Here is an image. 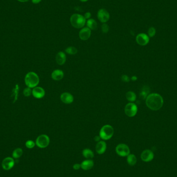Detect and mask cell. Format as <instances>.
Instances as JSON below:
<instances>
[{"instance_id": "6da1fadb", "label": "cell", "mask_w": 177, "mask_h": 177, "mask_svg": "<svg viewBox=\"0 0 177 177\" xmlns=\"http://www.w3.org/2000/svg\"><path fill=\"white\" fill-rule=\"evenodd\" d=\"M146 104L150 109L157 111L160 109L164 104L162 96L157 93H152L147 96Z\"/></svg>"}, {"instance_id": "7a4b0ae2", "label": "cell", "mask_w": 177, "mask_h": 177, "mask_svg": "<svg viewBox=\"0 0 177 177\" xmlns=\"http://www.w3.org/2000/svg\"><path fill=\"white\" fill-rule=\"evenodd\" d=\"M86 20L84 16L79 14H74L72 15L70 18V22L71 25L76 29H82L84 28Z\"/></svg>"}, {"instance_id": "3957f363", "label": "cell", "mask_w": 177, "mask_h": 177, "mask_svg": "<svg viewBox=\"0 0 177 177\" xmlns=\"http://www.w3.org/2000/svg\"><path fill=\"white\" fill-rule=\"evenodd\" d=\"M24 82L26 84V86L30 88H34L40 82V78L37 74L33 72H30L26 74L24 78Z\"/></svg>"}, {"instance_id": "277c9868", "label": "cell", "mask_w": 177, "mask_h": 177, "mask_svg": "<svg viewBox=\"0 0 177 177\" xmlns=\"http://www.w3.org/2000/svg\"><path fill=\"white\" fill-rule=\"evenodd\" d=\"M99 134L102 139L108 140L111 139L114 134V129L110 125H105L100 129Z\"/></svg>"}, {"instance_id": "5b68a950", "label": "cell", "mask_w": 177, "mask_h": 177, "mask_svg": "<svg viewBox=\"0 0 177 177\" xmlns=\"http://www.w3.org/2000/svg\"><path fill=\"white\" fill-rule=\"evenodd\" d=\"M50 138L49 136L45 134H42L37 137L35 144L40 148H45L49 146Z\"/></svg>"}, {"instance_id": "8992f818", "label": "cell", "mask_w": 177, "mask_h": 177, "mask_svg": "<svg viewBox=\"0 0 177 177\" xmlns=\"http://www.w3.org/2000/svg\"><path fill=\"white\" fill-rule=\"evenodd\" d=\"M116 152L119 156L125 157L130 154V149L127 144H120L116 146Z\"/></svg>"}, {"instance_id": "52a82bcc", "label": "cell", "mask_w": 177, "mask_h": 177, "mask_svg": "<svg viewBox=\"0 0 177 177\" xmlns=\"http://www.w3.org/2000/svg\"><path fill=\"white\" fill-rule=\"evenodd\" d=\"M138 107L135 103L130 102L126 105L124 108V112L126 116L129 117H133L137 114Z\"/></svg>"}, {"instance_id": "ba28073f", "label": "cell", "mask_w": 177, "mask_h": 177, "mask_svg": "<svg viewBox=\"0 0 177 177\" xmlns=\"http://www.w3.org/2000/svg\"><path fill=\"white\" fill-rule=\"evenodd\" d=\"M98 20L102 23H106L109 21L110 19V14L106 9L101 8L99 9L97 14Z\"/></svg>"}, {"instance_id": "9c48e42d", "label": "cell", "mask_w": 177, "mask_h": 177, "mask_svg": "<svg viewBox=\"0 0 177 177\" xmlns=\"http://www.w3.org/2000/svg\"><path fill=\"white\" fill-rule=\"evenodd\" d=\"M15 161L11 157H7L5 158L2 163V167L4 170H9L14 167Z\"/></svg>"}, {"instance_id": "30bf717a", "label": "cell", "mask_w": 177, "mask_h": 177, "mask_svg": "<svg viewBox=\"0 0 177 177\" xmlns=\"http://www.w3.org/2000/svg\"><path fill=\"white\" fill-rule=\"evenodd\" d=\"M136 40L138 44L140 46H146L149 42V37L144 33H140L136 38Z\"/></svg>"}, {"instance_id": "8fae6325", "label": "cell", "mask_w": 177, "mask_h": 177, "mask_svg": "<svg viewBox=\"0 0 177 177\" xmlns=\"http://www.w3.org/2000/svg\"><path fill=\"white\" fill-rule=\"evenodd\" d=\"M91 35V30L86 27H84L81 29L79 32V37L82 40H86L89 39Z\"/></svg>"}, {"instance_id": "7c38bea8", "label": "cell", "mask_w": 177, "mask_h": 177, "mask_svg": "<svg viewBox=\"0 0 177 177\" xmlns=\"http://www.w3.org/2000/svg\"><path fill=\"white\" fill-rule=\"evenodd\" d=\"M154 158V153L150 150H145L141 154V158L144 162H149Z\"/></svg>"}, {"instance_id": "4fadbf2b", "label": "cell", "mask_w": 177, "mask_h": 177, "mask_svg": "<svg viewBox=\"0 0 177 177\" xmlns=\"http://www.w3.org/2000/svg\"><path fill=\"white\" fill-rule=\"evenodd\" d=\"M33 96L37 99H40L44 97L45 95V91L44 89L40 87V86H36L35 88H33L32 90Z\"/></svg>"}, {"instance_id": "5bb4252c", "label": "cell", "mask_w": 177, "mask_h": 177, "mask_svg": "<svg viewBox=\"0 0 177 177\" xmlns=\"http://www.w3.org/2000/svg\"><path fill=\"white\" fill-rule=\"evenodd\" d=\"M60 99L61 101L66 104H70L72 103L74 101L73 96L70 93L64 92L60 96Z\"/></svg>"}, {"instance_id": "9a60e30c", "label": "cell", "mask_w": 177, "mask_h": 177, "mask_svg": "<svg viewBox=\"0 0 177 177\" xmlns=\"http://www.w3.org/2000/svg\"><path fill=\"white\" fill-rule=\"evenodd\" d=\"M107 149V144L104 141L100 140L97 143L96 145V151L98 154H102L104 153Z\"/></svg>"}, {"instance_id": "2e32d148", "label": "cell", "mask_w": 177, "mask_h": 177, "mask_svg": "<svg viewBox=\"0 0 177 177\" xmlns=\"http://www.w3.org/2000/svg\"><path fill=\"white\" fill-rule=\"evenodd\" d=\"M56 62L58 65H62L64 64L66 61V56L64 52L60 51L56 56Z\"/></svg>"}, {"instance_id": "e0dca14e", "label": "cell", "mask_w": 177, "mask_h": 177, "mask_svg": "<svg viewBox=\"0 0 177 177\" xmlns=\"http://www.w3.org/2000/svg\"><path fill=\"white\" fill-rule=\"evenodd\" d=\"M81 168L84 170H89L94 166V163L91 159H87L83 161L81 164Z\"/></svg>"}, {"instance_id": "ac0fdd59", "label": "cell", "mask_w": 177, "mask_h": 177, "mask_svg": "<svg viewBox=\"0 0 177 177\" xmlns=\"http://www.w3.org/2000/svg\"><path fill=\"white\" fill-rule=\"evenodd\" d=\"M64 77V72L62 70H56L53 71L51 74V78L54 80L60 81Z\"/></svg>"}, {"instance_id": "d6986e66", "label": "cell", "mask_w": 177, "mask_h": 177, "mask_svg": "<svg viewBox=\"0 0 177 177\" xmlns=\"http://www.w3.org/2000/svg\"><path fill=\"white\" fill-rule=\"evenodd\" d=\"M86 26L91 30H95L98 28V23L94 19H89L86 20Z\"/></svg>"}, {"instance_id": "ffe728a7", "label": "cell", "mask_w": 177, "mask_h": 177, "mask_svg": "<svg viewBox=\"0 0 177 177\" xmlns=\"http://www.w3.org/2000/svg\"><path fill=\"white\" fill-rule=\"evenodd\" d=\"M82 155L86 159H92L94 156L93 152L88 148L84 149L82 151Z\"/></svg>"}, {"instance_id": "44dd1931", "label": "cell", "mask_w": 177, "mask_h": 177, "mask_svg": "<svg viewBox=\"0 0 177 177\" xmlns=\"http://www.w3.org/2000/svg\"><path fill=\"white\" fill-rule=\"evenodd\" d=\"M127 162L130 166H134L137 163V157L134 154H130L127 156Z\"/></svg>"}, {"instance_id": "7402d4cb", "label": "cell", "mask_w": 177, "mask_h": 177, "mask_svg": "<svg viewBox=\"0 0 177 177\" xmlns=\"http://www.w3.org/2000/svg\"><path fill=\"white\" fill-rule=\"evenodd\" d=\"M126 99L130 102H134L136 100V95L134 92L128 91L126 94Z\"/></svg>"}, {"instance_id": "603a6c76", "label": "cell", "mask_w": 177, "mask_h": 177, "mask_svg": "<svg viewBox=\"0 0 177 177\" xmlns=\"http://www.w3.org/2000/svg\"><path fill=\"white\" fill-rule=\"evenodd\" d=\"M23 154V150L21 148H17L14 150L12 153V156L15 158H20Z\"/></svg>"}, {"instance_id": "cb8c5ba5", "label": "cell", "mask_w": 177, "mask_h": 177, "mask_svg": "<svg viewBox=\"0 0 177 177\" xmlns=\"http://www.w3.org/2000/svg\"><path fill=\"white\" fill-rule=\"evenodd\" d=\"M65 52L68 54L75 55V54H77L78 50L76 48H75L74 47H68L66 49H65Z\"/></svg>"}, {"instance_id": "d4e9b609", "label": "cell", "mask_w": 177, "mask_h": 177, "mask_svg": "<svg viewBox=\"0 0 177 177\" xmlns=\"http://www.w3.org/2000/svg\"><path fill=\"white\" fill-rule=\"evenodd\" d=\"M148 93V88H146V86H144V88L142 89L141 92L140 93V96L142 99H144L147 97V95Z\"/></svg>"}, {"instance_id": "484cf974", "label": "cell", "mask_w": 177, "mask_h": 177, "mask_svg": "<svg viewBox=\"0 0 177 177\" xmlns=\"http://www.w3.org/2000/svg\"><path fill=\"white\" fill-rule=\"evenodd\" d=\"M23 94L26 97H29L32 94V90H31V88L27 87L24 89L23 91Z\"/></svg>"}, {"instance_id": "4316f807", "label": "cell", "mask_w": 177, "mask_h": 177, "mask_svg": "<svg viewBox=\"0 0 177 177\" xmlns=\"http://www.w3.org/2000/svg\"><path fill=\"white\" fill-rule=\"evenodd\" d=\"M35 143L31 140H29L26 142V146L28 149H32L35 147Z\"/></svg>"}, {"instance_id": "83f0119b", "label": "cell", "mask_w": 177, "mask_h": 177, "mask_svg": "<svg viewBox=\"0 0 177 177\" xmlns=\"http://www.w3.org/2000/svg\"><path fill=\"white\" fill-rule=\"evenodd\" d=\"M101 28H102V33H107L109 30V26L107 23H102Z\"/></svg>"}, {"instance_id": "f1b7e54d", "label": "cell", "mask_w": 177, "mask_h": 177, "mask_svg": "<svg viewBox=\"0 0 177 177\" xmlns=\"http://www.w3.org/2000/svg\"><path fill=\"white\" fill-rule=\"evenodd\" d=\"M156 33V30L155 29V28L153 27H151L148 30V35L149 37H153Z\"/></svg>"}, {"instance_id": "f546056e", "label": "cell", "mask_w": 177, "mask_h": 177, "mask_svg": "<svg viewBox=\"0 0 177 177\" xmlns=\"http://www.w3.org/2000/svg\"><path fill=\"white\" fill-rule=\"evenodd\" d=\"M121 79L123 82H130V78L128 77V76L125 75H124L123 76H122Z\"/></svg>"}, {"instance_id": "4dcf8cb0", "label": "cell", "mask_w": 177, "mask_h": 177, "mask_svg": "<svg viewBox=\"0 0 177 177\" xmlns=\"http://www.w3.org/2000/svg\"><path fill=\"white\" fill-rule=\"evenodd\" d=\"M72 167H73V169L74 170H79V169L81 168V165H80V164H79V163H76V164H74Z\"/></svg>"}, {"instance_id": "1f68e13d", "label": "cell", "mask_w": 177, "mask_h": 177, "mask_svg": "<svg viewBox=\"0 0 177 177\" xmlns=\"http://www.w3.org/2000/svg\"><path fill=\"white\" fill-rule=\"evenodd\" d=\"M84 18L85 19H86V20H88L89 19L91 18V13L90 12H86V13L85 14H84Z\"/></svg>"}, {"instance_id": "d6a6232c", "label": "cell", "mask_w": 177, "mask_h": 177, "mask_svg": "<svg viewBox=\"0 0 177 177\" xmlns=\"http://www.w3.org/2000/svg\"><path fill=\"white\" fill-rule=\"evenodd\" d=\"M101 139L100 136H96L94 137V140L96 142H98L100 141V139Z\"/></svg>"}, {"instance_id": "836d02e7", "label": "cell", "mask_w": 177, "mask_h": 177, "mask_svg": "<svg viewBox=\"0 0 177 177\" xmlns=\"http://www.w3.org/2000/svg\"><path fill=\"white\" fill-rule=\"evenodd\" d=\"M41 1H42V0H32L33 3L35 4H37L40 3Z\"/></svg>"}, {"instance_id": "e575fe53", "label": "cell", "mask_w": 177, "mask_h": 177, "mask_svg": "<svg viewBox=\"0 0 177 177\" xmlns=\"http://www.w3.org/2000/svg\"><path fill=\"white\" fill-rule=\"evenodd\" d=\"M137 79V78L136 77V76H134L131 78V80H133V81H136Z\"/></svg>"}, {"instance_id": "d590c367", "label": "cell", "mask_w": 177, "mask_h": 177, "mask_svg": "<svg viewBox=\"0 0 177 177\" xmlns=\"http://www.w3.org/2000/svg\"><path fill=\"white\" fill-rule=\"evenodd\" d=\"M17 1H18L20 2H28V1H29V0H17Z\"/></svg>"}, {"instance_id": "8d00e7d4", "label": "cell", "mask_w": 177, "mask_h": 177, "mask_svg": "<svg viewBox=\"0 0 177 177\" xmlns=\"http://www.w3.org/2000/svg\"><path fill=\"white\" fill-rule=\"evenodd\" d=\"M79 1H81L82 2H87L88 0H79Z\"/></svg>"}]
</instances>
